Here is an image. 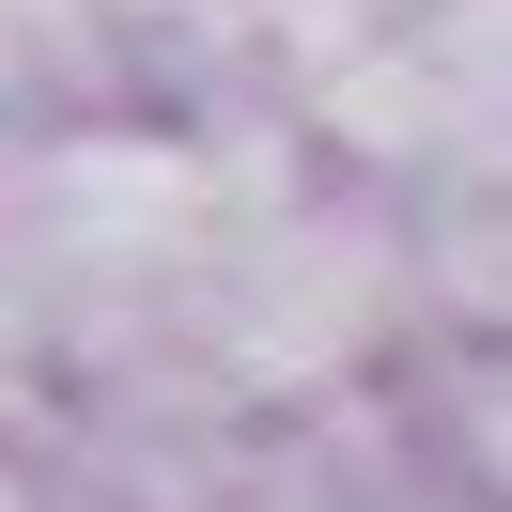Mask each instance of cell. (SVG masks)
<instances>
[{
	"instance_id": "1",
	"label": "cell",
	"mask_w": 512,
	"mask_h": 512,
	"mask_svg": "<svg viewBox=\"0 0 512 512\" xmlns=\"http://www.w3.org/2000/svg\"><path fill=\"white\" fill-rule=\"evenodd\" d=\"M388 295H404V264H388L373 233L280 218V233H249V249L202 280V357H218L233 388H311V373H342L388 326Z\"/></svg>"
}]
</instances>
